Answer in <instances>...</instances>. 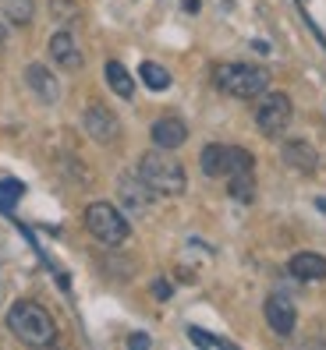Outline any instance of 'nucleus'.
I'll list each match as a JSON object with an SVG mask.
<instances>
[{
  "mask_svg": "<svg viewBox=\"0 0 326 350\" xmlns=\"http://www.w3.org/2000/svg\"><path fill=\"white\" fill-rule=\"evenodd\" d=\"M82 128H86V135L92 142L110 146V142H117V135H121V120L114 117V110L103 107V103H92V107H86V113H82Z\"/></svg>",
  "mask_w": 326,
  "mask_h": 350,
  "instance_id": "6",
  "label": "nucleus"
},
{
  "mask_svg": "<svg viewBox=\"0 0 326 350\" xmlns=\"http://www.w3.org/2000/svg\"><path fill=\"white\" fill-rule=\"evenodd\" d=\"M0 11L11 25H32L36 18V0H0Z\"/></svg>",
  "mask_w": 326,
  "mask_h": 350,
  "instance_id": "16",
  "label": "nucleus"
},
{
  "mask_svg": "<svg viewBox=\"0 0 326 350\" xmlns=\"http://www.w3.org/2000/svg\"><path fill=\"white\" fill-rule=\"evenodd\" d=\"M138 177L153 188V195H163V198H177L188 188V174L181 167V159L174 156V149H160V146L156 152H146L138 159Z\"/></svg>",
  "mask_w": 326,
  "mask_h": 350,
  "instance_id": "2",
  "label": "nucleus"
},
{
  "mask_svg": "<svg viewBox=\"0 0 326 350\" xmlns=\"http://www.w3.org/2000/svg\"><path fill=\"white\" fill-rule=\"evenodd\" d=\"M288 269L294 280H305V283H312V280H326V258L316 255V252H298L291 262H288Z\"/></svg>",
  "mask_w": 326,
  "mask_h": 350,
  "instance_id": "13",
  "label": "nucleus"
},
{
  "mask_svg": "<svg viewBox=\"0 0 326 350\" xmlns=\"http://www.w3.org/2000/svg\"><path fill=\"white\" fill-rule=\"evenodd\" d=\"M316 205H319V209H323V213H326V198H319V202H316Z\"/></svg>",
  "mask_w": 326,
  "mask_h": 350,
  "instance_id": "26",
  "label": "nucleus"
},
{
  "mask_svg": "<svg viewBox=\"0 0 326 350\" xmlns=\"http://www.w3.org/2000/svg\"><path fill=\"white\" fill-rule=\"evenodd\" d=\"M149 343H153V340H149L146 333H131V336H128V347H149Z\"/></svg>",
  "mask_w": 326,
  "mask_h": 350,
  "instance_id": "23",
  "label": "nucleus"
},
{
  "mask_svg": "<svg viewBox=\"0 0 326 350\" xmlns=\"http://www.w3.org/2000/svg\"><path fill=\"white\" fill-rule=\"evenodd\" d=\"M50 14L60 25H75L82 18V8H78V0H50Z\"/></svg>",
  "mask_w": 326,
  "mask_h": 350,
  "instance_id": "18",
  "label": "nucleus"
},
{
  "mask_svg": "<svg viewBox=\"0 0 326 350\" xmlns=\"http://www.w3.org/2000/svg\"><path fill=\"white\" fill-rule=\"evenodd\" d=\"M138 78L146 81V85L153 92H163V89H171V71L167 68H160L156 60H142V68H138Z\"/></svg>",
  "mask_w": 326,
  "mask_h": 350,
  "instance_id": "17",
  "label": "nucleus"
},
{
  "mask_svg": "<svg viewBox=\"0 0 326 350\" xmlns=\"http://www.w3.org/2000/svg\"><path fill=\"white\" fill-rule=\"evenodd\" d=\"M280 159H284V167H291L294 174H316V167H319V152H316L312 142H305V138L284 142Z\"/></svg>",
  "mask_w": 326,
  "mask_h": 350,
  "instance_id": "10",
  "label": "nucleus"
},
{
  "mask_svg": "<svg viewBox=\"0 0 326 350\" xmlns=\"http://www.w3.org/2000/svg\"><path fill=\"white\" fill-rule=\"evenodd\" d=\"M262 315H266V325L277 336H291L298 325V308L288 294H270L266 304H262Z\"/></svg>",
  "mask_w": 326,
  "mask_h": 350,
  "instance_id": "8",
  "label": "nucleus"
},
{
  "mask_svg": "<svg viewBox=\"0 0 326 350\" xmlns=\"http://www.w3.org/2000/svg\"><path fill=\"white\" fill-rule=\"evenodd\" d=\"M231 184H227V191H231V198H238V202H252L255 198V180H252V174H234V177H227Z\"/></svg>",
  "mask_w": 326,
  "mask_h": 350,
  "instance_id": "19",
  "label": "nucleus"
},
{
  "mask_svg": "<svg viewBox=\"0 0 326 350\" xmlns=\"http://www.w3.org/2000/svg\"><path fill=\"white\" fill-rule=\"evenodd\" d=\"M25 85L32 89V96L39 103H47V107H53V103L60 99V81L47 64H29L25 68Z\"/></svg>",
  "mask_w": 326,
  "mask_h": 350,
  "instance_id": "11",
  "label": "nucleus"
},
{
  "mask_svg": "<svg viewBox=\"0 0 326 350\" xmlns=\"http://www.w3.org/2000/svg\"><path fill=\"white\" fill-rule=\"evenodd\" d=\"M188 340L199 343V347H231L223 336H213V333H206V329H195V325L188 329Z\"/></svg>",
  "mask_w": 326,
  "mask_h": 350,
  "instance_id": "21",
  "label": "nucleus"
},
{
  "mask_svg": "<svg viewBox=\"0 0 326 350\" xmlns=\"http://www.w3.org/2000/svg\"><path fill=\"white\" fill-rule=\"evenodd\" d=\"M117 195H121V205L135 216H146L153 209V188L138 177V170L117 177Z\"/></svg>",
  "mask_w": 326,
  "mask_h": 350,
  "instance_id": "7",
  "label": "nucleus"
},
{
  "mask_svg": "<svg viewBox=\"0 0 326 350\" xmlns=\"http://www.w3.org/2000/svg\"><path fill=\"white\" fill-rule=\"evenodd\" d=\"M86 230L99 244H107V248H121L128 241L131 226H128V216L114 202H92V205H86Z\"/></svg>",
  "mask_w": 326,
  "mask_h": 350,
  "instance_id": "4",
  "label": "nucleus"
},
{
  "mask_svg": "<svg viewBox=\"0 0 326 350\" xmlns=\"http://www.w3.org/2000/svg\"><path fill=\"white\" fill-rule=\"evenodd\" d=\"M199 167L206 177H227V146H220V142H210L206 149L199 156Z\"/></svg>",
  "mask_w": 326,
  "mask_h": 350,
  "instance_id": "14",
  "label": "nucleus"
},
{
  "mask_svg": "<svg viewBox=\"0 0 326 350\" xmlns=\"http://www.w3.org/2000/svg\"><path fill=\"white\" fill-rule=\"evenodd\" d=\"M8 43V25H4V18H0V46Z\"/></svg>",
  "mask_w": 326,
  "mask_h": 350,
  "instance_id": "24",
  "label": "nucleus"
},
{
  "mask_svg": "<svg viewBox=\"0 0 326 350\" xmlns=\"http://www.w3.org/2000/svg\"><path fill=\"white\" fill-rule=\"evenodd\" d=\"M8 329L25 347H53L57 343V322L39 301H14L8 308Z\"/></svg>",
  "mask_w": 326,
  "mask_h": 350,
  "instance_id": "1",
  "label": "nucleus"
},
{
  "mask_svg": "<svg viewBox=\"0 0 326 350\" xmlns=\"http://www.w3.org/2000/svg\"><path fill=\"white\" fill-rule=\"evenodd\" d=\"M294 117V107H291V96L288 92H262L259 96V107H255V128L262 138H280L288 131Z\"/></svg>",
  "mask_w": 326,
  "mask_h": 350,
  "instance_id": "5",
  "label": "nucleus"
},
{
  "mask_svg": "<svg viewBox=\"0 0 326 350\" xmlns=\"http://www.w3.org/2000/svg\"><path fill=\"white\" fill-rule=\"evenodd\" d=\"M185 11H188V14H195V11H199V0H185Z\"/></svg>",
  "mask_w": 326,
  "mask_h": 350,
  "instance_id": "25",
  "label": "nucleus"
},
{
  "mask_svg": "<svg viewBox=\"0 0 326 350\" xmlns=\"http://www.w3.org/2000/svg\"><path fill=\"white\" fill-rule=\"evenodd\" d=\"M213 85L231 99H255L270 89V71L259 64H220L213 71Z\"/></svg>",
  "mask_w": 326,
  "mask_h": 350,
  "instance_id": "3",
  "label": "nucleus"
},
{
  "mask_svg": "<svg viewBox=\"0 0 326 350\" xmlns=\"http://www.w3.org/2000/svg\"><path fill=\"white\" fill-rule=\"evenodd\" d=\"M103 75H107V85L114 89V96H121V99H131L135 96V78L128 75V68L121 64V60H107Z\"/></svg>",
  "mask_w": 326,
  "mask_h": 350,
  "instance_id": "15",
  "label": "nucleus"
},
{
  "mask_svg": "<svg viewBox=\"0 0 326 350\" xmlns=\"http://www.w3.org/2000/svg\"><path fill=\"white\" fill-rule=\"evenodd\" d=\"M25 195V184L22 180H14V177H8V180H0V209H14V202Z\"/></svg>",
  "mask_w": 326,
  "mask_h": 350,
  "instance_id": "20",
  "label": "nucleus"
},
{
  "mask_svg": "<svg viewBox=\"0 0 326 350\" xmlns=\"http://www.w3.org/2000/svg\"><path fill=\"white\" fill-rule=\"evenodd\" d=\"M171 294H174V286H171L167 280H156V283H153V297H156V301H171Z\"/></svg>",
  "mask_w": 326,
  "mask_h": 350,
  "instance_id": "22",
  "label": "nucleus"
},
{
  "mask_svg": "<svg viewBox=\"0 0 326 350\" xmlns=\"http://www.w3.org/2000/svg\"><path fill=\"white\" fill-rule=\"evenodd\" d=\"M50 57H53V64L64 68V71H82V64H86V53H82L78 39L68 29H57L50 36Z\"/></svg>",
  "mask_w": 326,
  "mask_h": 350,
  "instance_id": "9",
  "label": "nucleus"
},
{
  "mask_svg": "<svg viewBox=\"0 0 326 350\" xmlns=\"http://www.w3.org/2000/svg\"><path fill=\"white\" fill-rule=\"evenodd\" d=\"M185 142H188V124L181 117L167 113V117H160L153 124V146H160V149H181Z\"/></svg>",
  "mask_w": 326,
  "mask_h": 350,
  "instance_id": "12",
  "label": "nucleus"
}]
</instances>
